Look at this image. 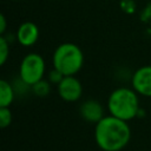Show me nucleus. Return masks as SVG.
Masks as SVG:
<instances>
[{
    "label": "nucleus",
    "mask_w": 151,
    "mask_h": 151,
    "mask_svg": "<svg viewBox=\"0 0 151 151\" xmlns=\"http://www.w3.org/2000/svg\"><path fill=\"white\" fill-rule=\"evenodd\" d=\"M129 122L111 114L105 116L94 126V142L103 151H122L130 143Z\"/></svg>",
    "instance_id": "f257e3e1"
},
{
    "label": "nucleus",
    "mask_w": 151,
    "mask_h": 151,
    "mask_svg": "<svg viewBox=\"0 0 151 151\" xmlns=\"http://www.w3.org/2000/svg\"><path fill=\"white\" fill-rule=\"evenodd\" d=\"M139 94L131 87H117L107 98V110L111 116L122 120L130 122L138 117Z\"/></svg>",
    "instance_id": "f03ea898"
},
{
    "label": "nucleus",
    "mask_w": 151,
    "mask_h": 151,
    "mask_svg": "<svg viewBox=\"0 0 151 151\" xmlns=\"http://www.w3.org/2000/svg\"><path fill=\"white\" fill-rule=\"evenodd\" d=\"M84 53L81 48L73 42H63L58 45L52 54V65L64 76H76L84 66Z\"/></svg>",
    "instance_id": "7ed1b4c3"
},
{
    "label": "nucleus",
    "mask_w": 151,
    "mask_h": 151,
    "mask_svg": "<svg viewBox=\"0 0 151 151\" xmlns=\"http://www.w3.org/2000/svg\"><path fill=\"white\" fill-rule=\"evenodd\" d=\"M46 64L44 58L38 53H27L19 65V78L29 87L44 79Z\"/></svg>",
    "instance_id": "20e7f679"
},
{
    "label": "nucleus",
    "mask_w": 151,
    "mask_h": 151,
    "mask_svg": "<svg viewBox=\"0 0 151 151\" xmlns=\"http://www.w3.org/2000/svg\"><path fill=\"white\" fill-rule=\"evenodd\" d=\"M59 97L67 103H74L83 96V85L76 76H65L57 85Z\"/></svg>",
    "instance_id": "39448f33"
},
{
    "label": "nucleus",
    "mask_w": 151,
    "mask_h": 151,
    "mask_svg": "<svg viewBox=\"0 0 151 151\" xmlns=\"http://www.w3.org/2000/svg\"><path fill=\"white\" fill-rule=\"evenodd\" d=\"M131 85L139 96L151 98V65L138 67L132 74Z\"/></svg>",
    "instance_id": "423d86ee"
},
{
    "label": "nucleus",
    "mask_w": 151,
    "mask_h": 151,
    "mask_svg": "<svg viewBox=\"0 0 151 151\" xmlns=\"http://www.w3.org/2000/svg\"><path fill=\"white\" fill-rule=\"evenodd\" d=\"M39 27L33 21H25L20 24L17 29L15 38L17 41L24 47H31L39 40Z\"/></svg>",
    "instance_id": "0eeeda50"
},
{
    "label": "nucleus",
    "mask_w": 151,
    "mask_h": 151,
    "mask_svg": "<svg viewBox=\"0 0 151 151\" xmlns=\"http://www.w3.org/2000/svg\"><path fill=\"white\" fill-rule=\"evenodd\" d=\"M79 113L85 122L92 123L94 125L105 117L103 105L96 99H87L83 101L79 107Z\"/></svg>",
    "instance_id": "6e6552de"
},
{
    "label": "nucleus",
    "mask_w": 151,
    "mask_h": 151,
    "mask_svg": "<svg viewBox=\"0 0 151 151\" xmlns=\"http://www.w3.org/2000/svg\"><path fill=\"white\" fill-rule=\"evenodd\" d=\"M15 98L14 86L6 79L0 80V106L9 107Z\"/></svg>",
    "instance_id": "1a4fd4ad"
},
{
    "label": "nucleus",
    "mask_w": 151,
    "mask_h": 151,
    "mask_svg": "<svg viewBox=\"0 0 151 151\" xmlns=\"http://www.w3.org/2000/svg\"><path fill=\"white\" fill-rule=\"evenodd\" d=\"M31 91L37 97H46L51 91V83L47 79H41L31 86Z\"/></svg>",
    "instance_id": "9d476101"
},
{
    "label": "nucleus",
    "mask_w": 151,
    "mask_h": 151,
    "mask_svg": "<svg viewBox=\"0 0 151 151\" xmlns=\"http://www.w3.org/2000/svg\"><path fill=\"white\" fill-rule=\"evenodd\" d=\"M9 57V41L5 35L0 37V65H5Z\"/></svg>",
    "instance_id": "9b49d317"
},
{
    "label": "nucleus",
    "mask_w": 151,
    "mask_h": 151,
    "mask_svg": "<svg viewBox=\"0 0 151 151\" xmlns=\"http://www.w3.org/2000/svg\"><path fill=\"white\" fill-rule=\"evenodd\" d=\"M12 119H13V116L9 107L0 106V127L1 129L8 127L12 123Z\"/></svg>",
    "instance_id": "f8f14e48"
},
{
    "label": "nucleus",
    "mask_w": 151,
    "mask_h": 151,
    "mask_svg": "<svg viewBox=\"0 0 151 151\" xmlns=\"http://www.w3.org/2000/svg\"><path fill=\"white\" fill-rule=\"evenodd\" d=\"M64 77H65V76H64L60 71L55 70L54 67H53L52 70H50L48 73H47V80H48L51 84H54V85H58V84L63 80Z\"/></svg>",
    "instance_id": "ddd939ff"
},
{
    "label": "nucleus",
    "mask_w": 151,
    "mask_h": 151,
    "mask_svg": "<svg viewBox=\"0 0 151 151\" xmlns=\"http://www.w3.org/2000/svg\"><path fill=\"white\" fill-rule=\"evenodd\" d=\"M139 19L142 22L146 24V25H151V1H149L144 8L142 9L140 14H139Z\"/></svg>",
    "instance_id": "4468645a"
},
{
    "label": "nucleus",
    "mask_w": 151,
    "mask_h": 151,
    "mask_svg": "<svg viewBox=\"0 0 151 151\" xmlns=\"http://www.w3.org/2000/svg\"><path fill=\"white\" fill-rule=\"evenodd\" d=\"M120 9L126 14H132L136 11L134 0H120Z\"/></svg>",
    "instance_id": "2eb2a0df"
},
{
    "label": "nucleus",
    "mask_w": 151,
    "mask_h": 151,
    "mask_svg": "<svg viewBox=\"0 0 151 151\" xmlns=\"http://www.w3.org/2000/svg\"><path fill=\"white\" fill-rule=\"evenodd\" d=\"M6 28H7L6 17H5V14H0V34H1V35H5Z\"/></svg>",
    "instance_id": "dca6fc26"
},
{
    "label": "nucleus",
    "mask_w": 151,
    "mask_h": 151,
    "mask_svg": "<svg viewBox=\"0 0 151 151\" xmlns=\"http://www.w3.org/2000/svg\"><path fill=\"white\" fill-rule=\"evenodd\" d=\"M12 1H21V0H12Z\"/></svg>",
    "instance_id": "f3484780"
},
{
    "label": "nucleus",
    "mask_w": 151,
    "mask_h": 151,
    "mask_svg": "<svg viewBox=\"0 0 151 151\" xmlns=\"http://www.w3.org/2000/svg\"><path fill=\"white\" fill-rule=\"evenodd\" d=\"M109 1H113V0H109Z\"/></svg>",
    "instance_id": "a211bd4d"
}]
</instances>
